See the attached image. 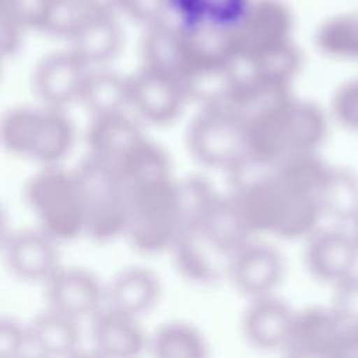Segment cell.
Instances as JSON below:
<instances>
[{"instance_id": "28", "label": "cell", "mask_w": 358, "mask_h": 358, "mask_svg": "<svg viewBox=\"0 0 358 358\" xmlns=\"http://www.w3.org/2000/svg\"><path fill=\"white\" fill-rule=\"evenodd\" d=\"M351 222H352V228H351V236H352V239H354V242H355V245L358 246V214L351 220Z\"/></svg>"}, {"instance_id": "24", "label": "cell", "mask_w": 358, "mask_h": 358, "mask_svg": "<svg viewBox=\"0 0 358 358\" xmlns=\"http://www.w3.org/2000/svg\"><path fill=\"white\" fill-rule=\"evenodd\" d=\"M327 358H358V329L343 327Z\"/></svg>"}, {"instance_id": "7", "label": "cell", "mask_w": 358, "mask_h": 358, "mask_svg": "<svg viewBox=\"0 0 358 358\" xmlns=\"http://www.w3.org/2000/svg\"><path fill=\"white\" fill-rule=\"evenodd\" d=\"M179 271L189 280L210 282L227 274L231 255L206 238L197 228L179 234L173 243Z\"/></svg>"}, {"instance_id": "22", "label": "cell", "mask_w": 358, "mask_h": 358, "mask_svg": "<svg viewBox=\"0 0 358 358\" xmlns=\"http://www.w3.org/2000/svg\"><path fill=\"white\" fill-rule=\"evenodd\" d=\"M29 345L28 330L20 323L4 319L0 324V358H22Z\"/></svg>"}, {"instance_id": "26", "label": "cell", "mask_w": 358, "mask_h": 358, "mask_svg": "<svg viewBox=\"0 0 358 358\" xmlns=\"http://www.w3.org/2000/svg\"><path fill=\"white\" fill-rule=\"evenodd\" d=\"M285 350H287L285 358H326L324 355L310 352V351H305V350H299V348H285Z\"/></svg>"}, {"instance_id": "14", "label": "cell", "mask_w": 358, "mask_h": 358, "mask_svg": "<svg viewBox=\"0 0 358 358\" xmlns=\"http://www.w3.org/2000/svg\"><path fill=\"white\" fill-rule=\"evenodd\" d=\"M317 49L336 60L358 62V13H341L324 20L316 31Z\"/></svg>"}, {"instance_id": "9", "label": "cell", "mask_w": 358, "mask_h": 358, "mask_svg": "<svg viewBox=\"0 0 358 358\" xmlns=\"http://www.w3.org/2000/svg\"><path fill=\"white\" fill-rule=\"evenodd\" d=\"M129 101L152 120L171 119L180 106L182 91L173 76L150 69L129 83Z\"/></svg>"}, {"instance_id": "15", "label": "cell", "mask_w": 358, "mask_h": 358, "mask_svg": "<svg viewBox=\"0 0 358 358\" xmlns=\"http://www.w3.org/2000/svg\"><path fill=\"white\" fill-rule=\"evenodd\" d=\"M73 38L74 55L83 63L105 60L119 45V31L109 14H91Z\"/></svg>"}, {"instance_id": "21", "label": "cell", "mask_w": 358, "mask_h": 358, "mask_svg": "<svg viewBox=\"0 0 358 358\" xmlns=\"http://www.w3.org/2000/svg\"><path fill=\"white\" fill-rule=\"evenodd\" d=\"M331 312L343 327L358 329V277L351 275L336 284Z\"/></svg>"}, {"instance_id": "3", "label": "cell", "mask_w": 358, "mask_h": 358, "mask_svg": "<svg viewBox=\"0 0 358 358\" xmlns=\"http://www.w3.org/2000/svg\"><path fill=\"white\" fill-rule=\"evenodd\" d=\"M358 257V246L351 234L324 229L310 235L305 252L309 271L323 281L338 284L351 275Z\"/></svg>"}, {"instance_id": "23", "label": "cell", "mask_w": 358, "mask_h": 358, "mask_svg": "<svg viewBox=\"0 0 358 358\" xmlns=\"http://www.w3.org/2000/svg\"><path fill=\"white\" fill-rule=\"evenodd\" d=\"M50 0H7V13L17 25H42Z\"/></svg>"}, {"instance_id": "1", "label": "cell", "mask_w": 358, "mask_h": 358, "mask_svg": "<svg viewBox=\"0 0 358 358\" xmlns=\"http://www.w3.org/2000/svg\"><path fill=\"white\" fill-rule=\"evenodd\" d=\"M48 308L76 320L94 317L106 302V289L88 270L60 266L43 284Z\"/></svg>"}, {"instance_id": "2", "label": "cell", "mask_w": 358, "mask_h": 358, "mask_svg": "<svg viewBox=\"0 0 358 358\" xmlns=\"http://www.w3.org/2000/svg\"><path fill=\"white\" fill-rule=\"evenodd\" d=\"M282 268L281 256L273 248L248 242L231 255L225 275L241 294L256 299L273 295Z\"/></svg>"}, {"instance_id": "4", "label": "cell", "mask_w": 358, "mask_h": 358, "mask_svg": "<svg viewBox=\"0 0 358 358\" xmlns=\"http://www.w3.org/2000/svg\"><path fill=\"white\" fill-rule=\"evenodd\" d=\"M6 262L17 278L42 284L62 266L53 238L48 232L32 231L18 232L10 238Z\"/></svg>"}, {"instance_id": "5", "label": "cell", "mask_w": 358, "mask_h": 358, "mask_svg": "<svg viewBox=\"0 0 358 358\" xmlns=\"http://www.w3.org/2000/svg\"><path fill=\"white\" fill-rule=\"evenodd\" d=\"M295 313L273 295L250 299L242 319L243 336L255 348H285L291 338Z\"/></svg>"}, {"instance_id": "17", "label": "cell", "mask_w": 358, "mask_h": 358, "mask_svg": "<svg viewBox=\"0 0 358 358\" xmlns=\"http://www.w3.org/2000/svg\"><path fill=\"white\" fill-rule=\"evenodd\" d=\"M317 203L322 213L352 220L358 214V179L341 169H331L323 185Z\"/></svg>"}, {"instance_id": "6", "label": "cell", "mask_w": 358, "mask_h": 358, "mask_svg": "<svg viewBox=\"0 0 358 358\" xmlns=\"http://www.w3.org/2000/svg\"><path fill=\"white\" fill-rule=\"evenodd\" d=\"M94 350L105 358H136L145 347L138 317L105 306L91 319Z\"/></svg>"}, {"instance_id": "27", "label": "cell", "mask_w": 358, "mask_h": 358, "mask_svg": "<svg viewBox=\"0 0 358 358\" xmlns=\"http://www.w3.org/2000/svg\"><path fill=\"white\" fill-rule=\"evenodd\" d=\"M71 358H105L102 357L98 351H95L94 348L90 350V351H84V350H80L77 354H74Z\"/></svg>"}, {"instance_id": "11", "label": "cell", "mask_w": 358, "mask_h": 358, "mask_svg": "<svg viewBox=\"0 0 358 358\" xmlns=\"http://www.w3.org/2000/svg\"><path fill=\"white\" fill-rule=\"evenodd\" d=\"M85 78L83 62L74 53L57 55L41 64L35 76V88L43 101L60 105L80 96Z\"/></svg>"}, {"instance_id": "18", "label": "cell", "mask_w": 358, "mask_h": 358, "mask_svg": "<svg viewBox=\"0 0 358 358\" xmlns=\"http://www.w3.org/2000/svg\"><path fill=\"white\" fill-rule=\"evenodd\" d=\"M80 96L102 117L112 116L129 101V83L110 74L87 77Z\"/></svg>"}, {"instance_id": "29", "label": "cell", "mask_w": 358, "mask_h": 358, "mask_svg": "<svg viewBox=\"0 0 358 358\" xmlns=\"http://www.w3.org/2000/svg\"><path fill=\"white\" fill-rule=\"evenodd\" d=\"M22 358H41V357H38V355H34V357H27V355H24Z\"/></svg>"}, {"instance_id": "8", "label": "cell", "mask_w": 358, "mask_h": 358, "mask_svg": "<svg viewBox=\"0 0 358 358\" xmlns=\"http://www.w3.org/2000/svg\"><path fill=\"white\" fill-rule=\"evenodd\" d=\"M80 322L48 308L27 327L29 347L41 358H71L80 351Z\"/></svg>"}, {"instance_id": "19", "label": "cell", "mask_w": 358, "mask_h": 358, "mask_svg": "<svg viewBox=\"0 0 358 358\" xmlns=\"http://www.w3.org/2000/svg\"><path fill=\"white\" fill-rule=\"evenodd\" d=\"M91 14L83 0H50L41 27L73 36Z\"/></svg>"}, {"instance_id": "16", "label": "cell", "mask_w": 358, "mask_h": 358, "mask_svg": "<svg viewBox=\"0 0 358 358\" xmlns=\"http://www.w3.org/2000/svg\"><path fill=\"white\" fill-rule=\"evenodd\" d=\"M154 358H207V345L200 333L186 323H168L154 336Z\"/></svg>"}, {"instance_id": "20", "label": "cell", "mask_w": 358, "mask_h": 358, "mask_svg": "<svg viewBox=\"0 0 358 358\" xmlns=\"http://www.w3.org/2000/svg\"><path fill=\"white\" fill-rule=\"evenodd\" d=\"M331 112L343 127L358 133V78L347 80L336 90Z\"/></svg>"}, {"instance_id": "25", "label": "cell", "mask_w": 358, "mask_h": 358, "mask_svg": "<svg viewBox=\"0 0 358 358\" xmlns=\"http://www.w3.org/2000/svg\"><path fill=\"white\" fill-rule=\"evenodd\" d=\"M127 13L138 20H151L159 14L162 0H119Z\"/></svg>"}, {"instance_id": "12", "label": "cell", "mask_w": 358, "mask_h": 358, "mask_svg": "<svg viewBox=\"0 0 358 358\" xmlns=\"http://www.w3.org/2000/svg\"><path fill=\"white\" fill-rule=\"evenodd\" d=\"M193 143L196 152L214 164L236 159L241 151L243 133L241 124L231 116H207L194 127Z\"/></svg>"}, {"instance_id": "13", "label": "cell", "mask_w": 358, "mask_h": 358, "mask_svg": "<svg viewBox=\"0 0 358 358\" xmlns=\"http://www.w3.org/2000/svg\"><path fill=\"white\" fill-rule=\"evenodd\" d=\"M341 331L343 326L331 310L308 309L295 313L291 338L285 348H299L327 358Z\"/></svg>"}, {"instance_id": "10", "label": "cell", "mask_w": 358, "mask_h": 358, "mask_svg": "<svg viewBox=\"0 0 358 358\" xmlns=\"http://www.w3.org/2000/svg\"><path fill=\"white\" fill-rule=\"evenodd\" d=\"M161 294L158 277L145 267L122 270L106 288L108 306L138 317L148 312Z\"/></svg>"}]
</instances>
